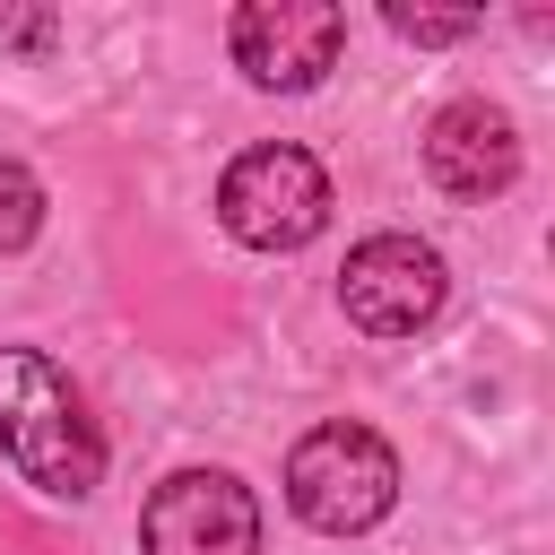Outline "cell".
Wrapping results in <instances>:
<instances>
[{
  "mask_svg": "<svg viewBox=\"0 0 555 555\" xmlns=\"http://www.w3.org/2000/svg\"><path fill=\"white\" fill-rule=\"evenodd\" d=\"M338 43H347V17L330 0H243L234 26H225V52L251 87L269 95H304L338 69Z\"/></svg>",
  "mask_w": 555,
  "mask_h": 555,
  "instance_id": "5b68a950",
  "label": "cell"
},
{
  "mask_svg": "<svg viewBox=\"0 0 555 555\" xmlns=\"http://www.w3.org/2000/svg\"><path fill=\"white\" fill-rule=\"evenodd\" d=\"M0 451L35 494H61V503L104 486V434L78 382L43 347H0Z\"/></svg>",
  "mask_w": 555,
  "mask_h": 555,
  "instance_id": "6da1fadb",
  "label": "cell"
},
{
  "mask_svg": "<svg viewBox=\"0 0 555 555\" xmlns=\"http://www.w3.org/2000/svg\"><path fill=\"white\" fill-rule=\"evenodd\" d=\"M425 173H434L451 199H494V191H512V173H520V130H512V113L486 104V95L442 104V113L425 121Z\"/></svg>",
  "mask_w": 555,
  "mask_h": 555,
  "instance_id": "52a82bcc",
  "label": "cell"
},
{
  "mask_svg": "<svg viewBox=\"0 0 555 555\" xmlns=\"http://www.w3.org/2000/svg\"><path fill=\"white\" fill-rule=\"evenodd\" d=\"M35 234H43V182H35L17 156H0V260L26 251Z\"/></svg>",
  "mask_w": 555,
  "mask_h": 555,
  "instance_id": "ba28073f",
  "label": "cell"
},
{
  "mask_svg": "<svg viewBox=\"0 0 555 555\" xmlns=\"http://www.w3.org/2000/svg\"><path fill=\"white\" fill-rule=\"evenodd\" d=\"M147 555H260V503L234 468H173L139 512Z\"/></svg>",
  "mask_w": 555,
  "mask_h": 555,
  "instance_id": "8992f818",
  "label": "cell"
},
{
  "mask_svg": "<svg viewBox=\"0 0 555 555\" xmlns=\"http://www.w3.org/2000/svg\"><path fill=\"white\" fill-rule=\"evenodd\" d=\"M286 503H295L304 529L356 538V529L390 520V503H399V451H390L373 425L330 416V425H312V434L286 451Z\"/></svg>",
  "mask_w": 555,
  "mask_h": 555,
  "instance_id": "7a4b0ae2",
  "label": "cell"
},
{
  "mask_svg": "<svg viewBox=\"0 0 555 555\" xmlns=\"http://www.w3.org/2000/svg\"><path fill=\"white\" fill-rule=\"evenodd\" d=\"M61 35V17L52 9H26V17H0V43H17V52H43Z\"/></svg>",
  "mask_w": 555,
  "mask_h": 555,
  "instance_id": "30bf717a",
  "label": "cell"
},
{
  "mask_svg": "<svg viewBox=\"0 0 555 555\" xmlns=\"http://www.w3.org/2000/svg\"><path fill=\"white\" fill-rule=\"evenodd\" d=\"M442 295H451V269L416 234H364L338 269V312L364 338H416L442 312Z\"/></svg>",
  "mask_w": 555,
  "mask_h": 555,
  "instance_id": "277c9868",
  "label": "cell"
},
{
  "mask_svg": "<svg viewBox=\"0 0 555 555\" xmlns=\"http://www.w3.org/2000/svg\"><path fill=\"white\" fill-rule=\"evenodd\" d=\"M382 26H390L399 43H468V35H477V17H425V9H399V0L382 9Z\"/></svg>",
  "mask_w": 555,
  "mask_h": 555,
  "instance_id": "9c48e42d",
  "label": "cell"
},
{
  "mask_svg": "<svg viewBox=\"0 0 555 555\" xmlns=\"http://www.w3.org/2000/svg\"><path fill=\"white\" fill-rule=\"evenodd\" d=\"M217 217L234 243L251 251H304L321 225H330V173L312 147L295 139H269V147H243L217 182Z\"/></svg>",
  "mask_w": 555,
  "mask_h": 555,
  "instance_id": "3957f363",
  "label": "cell"
}]
</instances>
